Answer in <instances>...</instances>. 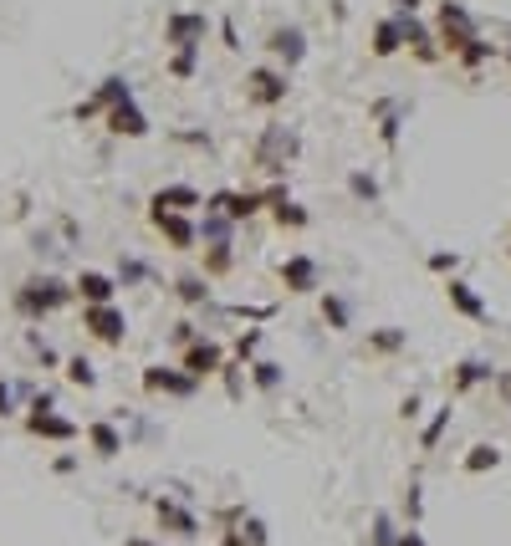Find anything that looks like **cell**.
Instances as JSON below:
<instances>
[{
  "label": "cell",
  "mask_w": 511,
  "mask_h": 546,
  "mask_svg": "<svg viewBox=\"0 0 511 546\" xmlns=\"http://www.w3.org/2000/svg\"><path fill=\"white\" fill-rule=\"evenodd\" d=\"M220 47L225 51H240V36H236V21H230V16L220 21Z\"/></svg>",
  "instance_id": "obj_52"
},
{
  "label": "cell",
  "mask_w": 511,
  "mask_h": 546,
  "mask_svg": "<svg viewBox=\"0 0 511 546\" xmlns=\"http://www.w3.org/2000/svg\"><path fill=\"white\" fill-rule=\"evenodd\" d=\"M123 546H159V542H148V536H123Z\"/></svg>",
  "instance_id": "obj_58"
},
{
  "label": "cell",
  "mask_w": 511,
  "mask_h": 546,
  "mask_svg": "<svg viewBox=\"0 0 511 546\" xmlns=\"http://www.w3.org/2000/svg\"><path fill=\"white\" fill-rule=\"evenodd\" d=\"M373 57H394V51H404V31H399V16H383L379 26H373Z\"/></svg>",
  "instance_id": "obj_30"
},
{
  "label": "cell",
  "mask_w": 511,
  "mask_h": 546,
  "mask_svg": "<svg viewBox=\"0 0 511 546\" xmlns=\"http://www.w3.org/2000/svg\"><path fill=\"white\" fill-rule=\"evenodd\" d=\"M51 470H57V475H72V470H77V454H57V460H51Z\"/></svg>",
  "instance_id": "obj_55"
},
{
  "label": "cell",
  "mask_w": 511,
  "mask_h": 546,
  "mask_svg": "<svg viewBox=\"0 0 511 546\" xmlns=\"http://www.w3.org/2000/svg\"><path fill=\"white\" fill-rule=\"evenodd\" d=\"M496 465H501V450H496V444H471V454L461 460L465 475H486V470H496Z\"/></svg>",
  "instance_id": "obj_35"
},
{
  "label": "cell",
  "mask_w": 511,
  "mask_h": 546,
  "mask_svg": "<svg viewBox=\"0 0 511 546\" xmlns=\"http://www.w3.org/2000/svg\"><path fill=\"white\" fill-rule=\"evenodd\" d=\"M225 358H230V353H225V343H215V337H194L190 347H179V368H184V373H194L200 383L220 373Z\"/></svg>",
  "instance_id": "obj_14"
},
{
  "label": "cell",
  "mask_w": 511,
  "mask_h": 546,
  "mask_svg": "<svg viewBox=\"0 0 511 546\" xmlns=\"http://www.w3.org/2000/svg\"><path fill=\"white\" fill-rule=\"evenodd\" d=\"M169 291H175L184 307H210V276L205 271H184V276H175Z\"/></svg>",
  "instance_id": "obj_25"
},
{
  "label": "cell",
  "mask_w": 511,
  "mask_h": 546,
  "mask_svg": "<svg viewBox=\"0 0 511 546\" xmlns=\"http://www.w3.org/2000/svg\"><path fill=\"white\" fill-rule=\"evenodd\" d=\"M175 143H190V148H205V154H215L210 128H175Z\"/></svg>",
  "instance_id": "obj_43"
},
{
  "label": "cell",
  "mask_w": 511,
  "mask_h": 546,
  "mask_svg": "<svg viewBox=\"0 0 511 546\" xmlns=\"http://www.w3.org/2000/svg\"><path fill=\"white\" fill-rule=\"evenodd\" d=\"M266 215H272L282 230H307V225H312V210H307V204H297L291 194H287V200H276Z\"/></svg>",
  "instance_id": "obj_31"
},
{
  "label": "cell",
  "mask_w": 511,
  "mask_h": 546,
  "mask_svg": "<svg viewBox=\"0 0 511 546\" xmlns=\"http://www.w3.org/2000/svg\"><path fill=\"white\" fill-rule=\"evenodd\" d=\"M230 265H236V240L205 246V276H210V282H220V276H230Z\"/></svg>",
  "instance_id": "obj_33"
},
{
  "label": "cell",
  "mask_w": 511,
  "mask_h": 546,
  "mask_svg": "<svg viewBox=\"0 0 511 546\" xmlns=\"http://www.w3.org/2000/svg\"><path fill=\"white\" fill-rule=\"evenodd\" d=\"M368 546H399V521L389 511H373V531H368Z\"/></svg>",
  "instance_id": "obj_37"
},
{
  "label": "cell",
  "mask_w": 511,
  "mask_h": 546,
  "mask_svg": "<svg viewBox=\"0 0 511 546\" xmlns=\"http://www.w3.org/2000/svg\"><path fill=\"white\" fill-rule=\"evenodd\" d=\"M419 515H425V485L415 475V480L404 485V526H419Z\"/></svg>",
  "instance_id": "obj_40"
},
{
  "label": "cell",
  "mask_w": 511,
  "mask_h": 546,
  "mask_svg": "<svg viewBox=\"0 0 511 546\" xmlns=\"http://www.w3.org/2000/svg\"><path fill=\"white\" fill-rule=\"evenodd\" d=\"M261 337H266V332H261V327L240 332V337H236V363H251L256 353H261Z\"/></svg>",
  "instance_id": "obj_44"
},
{
  "label": "cell",
  "mask_w": 511,
  "mask_h": 546,
  "mask_svg": "<svg viewBox=\"0 0 511 546\" xmlns=\"http://www.w3.org/2000/svg\"><path fill=\"white\" fill-rule=\"evenodd\" d=\"M297 154H302V139H297L287 123H266L261 139H256V148H251V164L261 174H287V164Z\"/></svg>",
  "instance_id": "obj_2"
},
{
  "label": "cell",
  "mask_w": 511,
  "mask_h": 546,
  "mask_svg": "<svg viewBox=\"0 0 511 546\" xmlns=\"http://www.w3.org/2000/svg\"><path fill=\"white\" fill-rule=\"evenodd\" d=\"M57 230H62V240H67V246H77V219H72V215H62V219H57Z\"/></svg>",
  "instance_id": "obj_54"
},
{
  "label": "cell",
  "mask_w": 511,
  "mask_h": 546,
  "mask_svg": "<svg viewBox=\"0 0 511 546\" xmlns=\"http://www.w3.org/2000/svg\"><path fill=\"white\" fill-rule=\"evenodd\" d=\"M507 255H511V246H507Z\"/></svg>",
  "instance_id": "obj_60"
},
{
  "label": "cell",
  "mask_w": 511,
  "mask_h": 546,
  "mask_svg": "<svg viewBox=\"0 0 511 546\" xmlns=\"http://www.w3.org/2000/svg\"><path fill=\"white\" fill-rule=\"evenodd\" d=\"M128 97H133V82H128L123 72H108V77L97 82V93L72 108V123H93V118H103L108 108H118V103H128Z\"/></svg>",
  "instance_id": "obj_9"
},
{
  "label": "cell",
  "mask_w": 511,
  "mask_h": 546,
  "mask_svg": "<svg viewBox=\"0 0 511 546\" xmlns=\"http://www.w3.org/2000/svg\"><path fill=\"white\" fill-rule=\"evenodd\" d=\"M194 337H205V332H200V322H190V317H179L175 327H169V343L175 347H190Z\"/></svg>",
  "instance_id": "obj_46"
},
{
  "label": "cell",
  "mask_w": 511,
  "mask_h": 546,
  "mask_svg": "<svg viewBox=\"0 0 511 546\" xmlns=\"http://www.w3.org/2000/svg\"><path fill=\"white\" fill-rule=\"evenodd\" d=\"M450 414H455V408H435L430 414V424H425V434H419V454H435L440 450V439H445V429H450Z\"/></svg>",
  "instance_id": "obj_34"
},
{
  "label": "cell",
  "mask_w": 511,
  "mask_h": 546,
  "mask_svg": "<svg viewBox=\"0 0 511 546\" xmlns=\"http://www.w3.org/2000/svg\"><path fill=\"white\" fill-rule=\"evenodd\" d=\"M148 210H179V215H194V210H205V194L194 184H159L148 194Z\"/></svg>",
  "instance_id": "obj_17"
},
{
  "label": "cell",
  "mask_w": 511,
  "mask_h": 546,
  "mask_svg": "<svg viewBox=\"0 0 511 546\" xmlns=\"http://www.w3.org/2000/svg\"><path fill=\"white\" fill-rule=\"evenodd\" d=\"M399 546H430L419 526H399Z\"/></svg>",
  "instance_id": "obj_53"
},
{
  "label": "cell",
  "mask_w": 511,
  "mask_h": 546,
  "mask_svg": "<svg viewBox=\"0 0 511 546\" xmlns=\"http://www.w3.org/2000/svg\"><path fill=\"white\" fill-rule=\"evenodd\" d=\"M139 383H144V393H154V398H179V404H190L194 393H200V378L184 373L179 363H148L144 373H139Z\"/></svg>",
  "instance_id": "obj_3"
},
{
  "label": "cell",
  "mask_w": 511,
  "mask_h": 546,
  "mask_svg": "<svg viewBox=\"0 0 511 546\" xmlns=\"http://www.w3.org/2000/svg\"><path fill=\"white\" fill-rule=\"evenodd\" d=\"M77 301V291H72V282H62V276H51V271H36V276H26V282L16 286V317L21 322H47V317L67 312Z\"/></svg>",
  "instance_id": "obj_1"
},
{
  "label": "cell",
  "mask_w": 511,
  "mask_h": 546,
  "mask_svg": "<svg viewBox=\"0 0 511 546\" xmlns=\"http://www.w3.org/2000/svg\"><path fill=\"white\" fill-rule=\"evenodd\" d=\"M476 36H480V26L461 0H440V11H435V41H440V51L455 57V51H461L465 41H476Z\"/></svg>",
  "instance_id": "obj_4"
},
{
  "label": "cell",
  "mask_w": 511,
  "mask_h": 546,
  "mask_svg": "<svg viewBox=\"0 0 511 546\" xmlns=\"http://www.w3.org/2000/svg\"><path fill=\"white\" fill-rule=\"evenodd\" d=\"M373 118H379V143L394 154V148H399V128H404V103L379 97V103H373Z\"/></svg>",
  "instance_id": "obj_23"
},
{
  "label": "cell",
  "mask_w": 511,
  "mask_h": 546,
  "mask_svg": "<svg viewBox=\"0 0 511 546\" xmlns=\"http://www.w3.org/2000/svg\"><path fill=\"white\" fill-rule=\"evenodd\" d=\"M430 271H435V276H455V271H461V255H455V250H435Z\"/></svg>",
  "instance_id": "obj_48"
},
{
  "label": "cell",
  "mask_w": 511,
  "mask_h": 546,
  "mask_svg": "<svg viewBox=\"0 0 511 546\" xmlns=\"http://www.w3.org/2000/svg\"><path fill=\"white\" fill-rule=\"evenodd\" d=\"M348 194H353L358 204H379L383 189H379V179H373L368 169H353V174H348Z\"/></svg>",
  "instance_id": "obj_36"
},
{
  "label": "cell",
  "mask_w": 511,
  "mask_h": 546,
  "mask_svg": "<svg viewBox=\"0 0 511 546\" xmlns=\"http://www.w3.org/2000/svg\"><path fill=\"white\" fill-rule=\"evenodd\" d=\"M194 225H200V246H220V240H236V219L230 215H220V210H205V215L194 219Z\"/></svg>",
  "instance_id": "obj_28"
},
{
  "label": "cell",
  "mask_w": 511,
  "mask_h": 546,
  "mask_svg": "<svg viewBox=\"0 0 511 546\" xmlns=\"http://www.w3.org/2000/svg\"><path fill=\"white\" fill-rule=\"evenodd\" d=\"M322 322H327L333 332H348L353 327V301L343 297V291H333V286L322 291Z\"/></svg>",
  "instance_id": "obj_29"
},
{
  "label": "cell",
  "mask_w": 511,
  "mask_h": 546,
  "mask_svg": "<svg viewBox=\"0 0 511 546\" xmlns=\"http://www.w3.org/2000/svg\"><path fill=\"white\" fill-rule=\"evenodd\" d=\"M240 368H246V363L225 358V368L215 373V378H225V393H230V398H240V393H246V383H240Z\"/></svg>",
  "instance_id": "obj_47"
},
{
  "label": "cell",
  "mask_w": 511,
  "mask_h": 546,
  "mask_svg": "<svg viewBox=\"0 0 511 546\" xmlns=\"http://www.w3.org/2000/svg\"><path fill=\"white\" fill-rule=\"evenodd\" d=\"M210 16L205 11H169L164 16V47L169 51H205Z\"/></svg>",
  "instance_id": "obj_5"
},
{
  "label": "cell",
  "mask_w": 511,
  "mask_h": 546,
  "mask_svg": "<svg viewBox=\"0 0 511 546\" xmlns=\"http://www.w3.org/2000/svg\"><path fill=\"white\" fill-rule=\"evenodd\" d=\"M220 546H251L246 536H240V526L236 531H220Z\"/></svg>",
  "instance_id": "obj_56"
},
{
  "label": "cell",
  "mask_w": 511,
  "mask_h": 546,
  "mask_svg": "<svg viewBox=\"0 0 511 546\" xmlns=\"http://www.w3.org/2000/svg\"><path fill=\"white\" fill-rule=\"evenodd\" d=\"M72 291H77L82 307H97V301H118L123 286L112 282L108 271H77V276H72Z\"/></svg>",
  "instance_id": "obj_18"
},
{
  "label": "cell",
  "mask_w": 511,
  "mask_h": 546,
  "mask_svg": "<svg viewBox=\"0 0 511 546\" xmlns=\"http://www.w3.org/2000/svg\"><path fill=\"white\" fill-rule=\"evenodd\" d=\"M200 72V51H169V77L175 82H194Z\"/></svg>",
  "instance_id": "obj_41"
},
{
  "label": "cell",
  "mask_w": 511,
  "mask_h": 546,
  "mask_svg": "<svg viewBox=\"0 0 511 546\" xmlns=\"http://www.w3.org/2000/svg\"><path fill=\"white\" fill-rule=\"evenodd\" d=\"M31 250H36V255H57L62 246L51 240V230H36V235H31Z\"/></svg>",
  "instance_id": "obj_51"
},
{
  "label": "cell",
  "mask_w": 511,
  "mask_h": 546,
  "mask_svg": "<svg viewBox=\"0 0 511 546\" xmlns=\"http://www.w3.org/2000/svg\"><path fill=\"white\" fill-rule=\"evenodd\" d=\"M445 297H450V307L461 317H471V322H491V307L480 301V291L471 282H461V276H450L445 282Z\"/></svg>",
  "instance_id": "obj_21"
},
{
  "label": "cell",
  "mask_w": 511,
  "mask_h": 546,
  "mask_svg": "<svg viewBox=\"0 0 511 546\" xmlns=\"http://www.w3.org/2000/svg\"><path fill=\"white\" fill-rule=\"evenodd\" d=\"M276 282L287 286L291 297H312V291H318V286H322V265L312 261L307 250H291L287 261L276 265Z\"/></svg>",
  "instance_id": "obj_11"
},
{
  "label": "cell",
  "mask_w": 511,
  "mask_h": 546,
  "mask_svg": "<svg viewBox=\"0 0 511 546\" xmlns=\"http://www.w3.org/2000/svg\"><path fill=\"white\" fill-rule=\"evenodd\" d=\"M419 414H425V398H419V393H404V398H399V419L415 424Z\"/></svg>",
  "instance_id": "obj_49"
},
{
  "label": "cell",
  "mask_w": 511,
  "mask_h": 546,
  "mask_svg": "<svg viewBox=\"0 0 511 546\" xmlns=\"http://www.w3.org/2000/svg\"><path fill=\"white\" fill-rule=\"evenodd\" d=\"M154 521H159L164 536H179V542H194V536L205 531L184 496H154Z\"/></svg>",
  "instance_id": "obj_7"
},
{
  "label": "cell",
  "mask_w": 511,
  "mask_h": 546,
  "mask_svg": "<svg viewBox=\"0 0 511 546\" xmlns=\"http://www.w3.org/2000/svg\"><path fill=\"white\" fill-rule=\"evenodd\" d=\"M26 434L31 439H47V444H72V439H82V424H72L62 414V408H51V414H36V408H26Z\"/></svg>",
  "instance_id": "obj_15"
},
{
  "label": "cell",
  "mask_w": 511,
  "mask_h": 546,
  "mask_svg": "<svg viewBox=\"0 0 511 546\" xmlns=\"http://www.w3.org/2000/svg\"><path fill=\"white\" fill-rule=\"evenodd\" d=\"M455 57H461L465 72H476V67H486V62L496 57V41H480V36H476V41H465V47L455 51Z\"/></svg>",
  "instance_id": "obj_38"
},
{
  "label": "cell",
  "mask_w": 511,
  "mask_h": 546,
  "mask_svg": "<svg viewBox=\"0 0 511 546\" xmlns=\"http://www.w3.org/2000/svg\"><path fill=\"white\" fill-rule=\"evenodd\" d=\"M205 210H220L236 225H246V219H256L266 210V194L261 189H215V194H205Z\"/></svg>",
  "instance_id": "obj_13"
},
{
  "label": "cell",
  "mask_w": 511,
  "mask_h": 546,
  "mask_svg": "<svg viewBox=\"0 0 511 546\" xmlns=\"http://www.w3.org/2000/svg\"><path fill=\"white\" fill-rule=\"evenodd\" d=\"M148 225L164 235L169 250H200V225L194 215H179V210H148Z\"/></svg>",
  "instance_id": "obj_12"
},
{
  "label": "cell",
  "mask_w": 511,
  "mask_h": 546,
  "mask_svg": "<svg viewBox=\"0 0 511 546\" xmlns=\"http://www.w3.org/2000/svg\"><path fill=\"white\" fill-rule=\"evenodd\" d=\"M87 444H93L97 460H118L128 450V434L118 429V419H93L87 424Z\"/></svg>",
  "instance_id": "obj_19"
},
{
  "label": "cell",
  "mask_w": 511,
  "mask_h": 546,
  "mask_svg": "<svg viewBox=\"0 0 511 546\" xmlns=\"http://www.w3.org/2000/svg\"><path fill=\"white\" fill-rule=\"evenodd\" d=\"M394 16H399V11H394ZM399 31H404V47L415 51L419 62H440V41H435V31L419 16H399Z\"/></svg>",
  "instance_id": "obj_20"
},
{
  "label": "cell",
  "mask_w": 511,
  "mask_h": 546,
  "mask_svg": "<svg viewBox=\"0 0 511 546\" xmlns=\"http://www.w3.org/2000/svg\"><path fill=\"white\" fill-rule=\"evenodd\" d=\"M112 282L123 286H144V282H154V265L144 261V255H133V250H123V255H118V265H112Z\"/></svg>",
  "instance_id": "obj_27"
},
{
  "label": "cell",
  "mask_w": 511,
  "mask_h": 546,
  "mask_svg": "<svg viewBox=\"0 0 511 546\" xmlns=\"http://www.w3.org/2000/svg\"><path fill=\"white\" fill-rule=\"evenodd\" d=\"M103 128H108L112 139H148V133H154L148 112L139 108V97H128V103H118V108L103 112Z\"/></svg>",
  "instance_id": "obj_16"
},
{
  "label": "cell",
  "mask_w": 511,
  "mask_h": 546,
  "mask_svg": "<svg viewBox=\"0 0 511 546\" xmlns=\"http://www.w3.org/2000/svg\"><path fill=\"white\" fill-rule=\"evenodd\" d=\"M26 347H31V358L41 363V368H62V353H57V347H51L36 327H26Z\"/></svg>",
  "instance_id": "obj_39"
},
{
  "label": "cell",
  "mask_w": 511,
  "mask_h": 546,
  "mask_svg": "<svg viewBox=\"0 0 511 546\" xmlns=\"http://www.w3.org/2000/svg\"><path fill=\"white\" fill-rule=\"evenodd\" d=\"M404 347H409V332L404 327H373L368 343H363V353L368 358H394V353H404Z\"/></svg>",
  "instance_id": "obj_26"
},
{
  "label": "cell",
  "mask_w": 511,
  "mask_h": 546,
  "mask_svg": "<svg viewBox=\"0 0 511 546\" xmlns=\"http://www.w3.org/2000/svg\"><path fill=\"white\" fill-rule=\"evenodd\" d=\"M21 393H16V378H0V419H16L21 414Z\"/></svg>",
  "instance_id": "obj_45"
},
{
  "label": "cell",
  "mask_w": 511,
  "mask_h": 546,
  "mask_svg": "<svg viewBox=\"0 0 511 546\" xmlns=\"http://www.w3.org/2000/svg\"><path fill=\"white\" fill-rule=\"evenodd\" d=\"M394 11H399V16H415V11H419V0H394Z\"/></svg>",
  "instance_id": "obj_57"
},
{
  "label": "cell",
  "mask_w": 511,
  "mask_h": 546,
  "mask_svg": "<svg viewBox=\"0 0 511 546\" xmlns=\"http://www.w3.org/2000/svg\"><path fill=\"white\" fill-rule=\"evenodd\" d=\"M26 408H36V414H51V408H57V389L31 393V398H26Z\"/></svg>",
  "instance_id": "obj_50"
},
{
  "label": "cell",
  "mask_w": 511,
  "mask_h": 546,
  "mask_svg": "<svg viewBox=\"0 0 511 546\" xmlns=\"http://www.w3.org/2000/svg\"><path fill=\"white\" fill-rule=\"evenodd\" d=\"M507 67H511V47H507Z\"/></svg>",
  "instance_id": "obj_59"
},
{
  "label": "cell",
  "mask_w": 511,
  "mask_h": 546,
  "mask_svg": "<svg viewBox=\"0 0 511 546\" xmlns=\"http://www.w3.org/2000/svg\"><path fill=\"white\" fill-rule=\"evenodd\" d=\"M496 378V368L486 358H465V363H455V373H450V398H465V393H476L480 383H491Z\"/></svg>",
  "instance_id": "obj_22"
},
{
  "label": "cell",
  "mask_w": 511,
  "mask_h": 546,
  "mask_svg": "<svg viewBox=\"0 0 511 546\" xmlns=\"http://www.w3.org/2000/svg\"><path fill=\"white\" fill-rule=\"evenodd\" d=\"M82 327L87 337H97L103 347H123L128 343V317L118 301H97V307H82Z\"/></svg>",
  "instance_id": "obj_8"
},
{
  "label": "cell",
  "mask_w": 511,
  "mask_h": 546,
  "mask_svg": "<svg viewBox=\"0 0 511 546\" xmlns=\"http://www.w3.org/2000/svg\"><path fill=\"white\" fill-rule=\"evenodd\" d=\"M266 51H272V62L282 67V72H297V67L307 62V51H312V41H307V31L302 26H272L266 31Z\"/></svg>",
  "instance_id": "obj_10"
},
{
  "label": "cell",
  "mask_w": 511,
  "mask_h": 546,
  "mask_svg": "<svg viewBox=\"0 0 511 546\" xmlns=\"http://www.w3.org/2000/svg\"><path fill=\"white\" fill-rule=\"evenodd\" d=\"M62 378L72 383V389H82V393H93V389H97V368H93V358H82V353L62 358Z\"/></svg>",
  "instance_id": "obj_32"
},
{
  "label": "cell",
  "mask_w": 511,
  "mask_h": 546,
  "mask_svg": "<svg viewBox=\"0 0 511 546\" xmlns=\"http://www.w3.org/2000/svg\"><path fill=\"white\" fill-rule=\"evenodd\" d=\"M246 368H251V389H256V393L276 398V393L287 389V368H282L276 358H251Z\"/></svg>",
  "instance_id": "obj_24"
},
{
  "label": "cell",
  "mask_w": 511,
  "mask_h": 546,
  "mask_svg": "<svg viewBox=\"0 0 511 546\" xmlns=\"http://www.w3.org/2000/svg\"><path fill=\"white\" fill-rule=\"evenodd\" d=\"M287 93H291V82H287L282 67H251V72H246V103H251V108L276 112L287 103Z\"/></svg>",
  "instance_id": "obj_6"
},
{
  "label": "cell",
  "mask_w": 511,
  "mask_h": 546,
  "mask_svg": "<svg viewBox=\"0 0 511 546\" xmlns=\"http://www.w3.org/2000/svg\"><path fill=\"white\" fill-rule=\"evenodd\" d=\"M236 526H240V536H246L251 546H266V542H272V531H266V521H261V515H240Z\"/></svg>",
  "instance_id": "obj_42"
}]
</instances>
